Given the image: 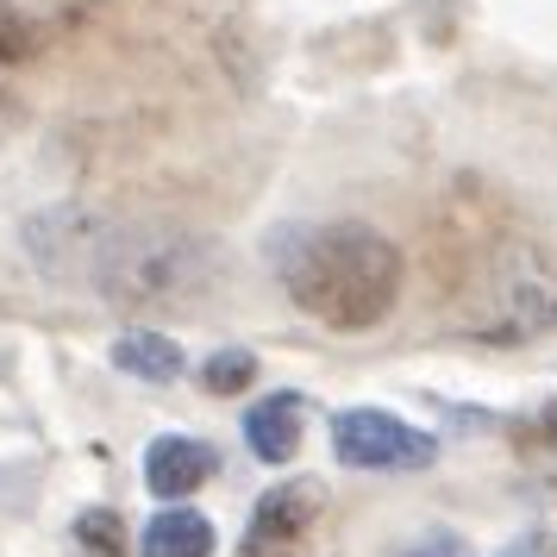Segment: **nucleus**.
Wrapping results in <instances>:
<instances>
[{
	"mask_svg": "<svg viewBox=\"0 0 557 557\" xmlns=\"http://www.w3.org/2000/svg\"><path fill=\"white\" fill-rule=\"evenodd\" d=\"M220 282V245L195 232H107V251L95 263V288L126 313L157 307H195Z\"/></svg>",
	"mask_w": 557,
	"mask_h": 557,
	"instance_id": "7ed1b4c3",
	"label": "nucleus"
},
{
	"mask_svg": "<svg viewBox=\"0 0 557 557\" xmlns=\"http://www.w3.org/2000/svg\"><path fill=\"white\" fill-rule=\"evenodd\" d=\"M451 326L476 345H532L557 332V251L539 238H488L457 282Z\"/></svg>",
	"mask_w": 557,
	"mask_h": 557,
	"instance_id": "f03ea898",
	"label": "nucleus"
},
{
	"mask_svg": "<svg viewBox=\"0 0 557 557\" xmlns=\"http://www.w3.org/2000/svg\"><path fill=\"white\" fill-rule=\"evenodd\" d=\"M201 382L213 388V395H238V388H251L257 382V357L238 351V345H232V351H213L207 357V370H201Z\"/></svg>",
	"mask_w": 557,
	"mask_h": 557,
	"instance_id": "9b49d317",
	"label": "nucleus"
},
{
	"mask_svg": "<svg viewBox=\"0 0 557 557\" xmlns=\"http://www.w3.org/2000/svg\"><path fill=\"white\" fill-rule=\"evenodd\" d=\"M213 545H220V532L195 507H163L151 527L138 532V557H213Z\"/></svg>",
	"mask_w": 557,
	"mask_h": 557,
	"instance_id": "6e6552de",
	"label": "nucleus"
},
{
	"mask_svg": "<svg viewBox=\"0 0 557 557\" xmlns=\"http://www.w3.org/2000/svg\"><path fill=\"white\" fill-rule=\"evenodd\" d=\"M276 276L307 320L332 332H370L401 301L407 263L388 232L363 226V220H326V226L288 232Z\"/></svg>",
	"mask_w": 557,
	"mask_h": 557,
	"instance_id": "f257e3e1",
	"label": "nucleus"
},
{
	"mask_svg": "<svg viewBox=\"0 0 557 557\" xmlns=\"http://www.w3.org/2000/svg\"><path fill=\"white\" fill-rule=\"evenodd\" d=\"M213 470H220L213 445L207 438H188V432H163V438H151V451H145V482H151V495H163V502L195 495Z\"/></svg>",
	"mask_w": 557,
	"mask_h": 557,
	"instance_id": "423d86ee",
	"label": "nucleus"
},
{
	"mask_svg": "<svg viewBox=\"0 0 557 557\" xmlns=\"http://www.w3.org/2000/svg\"><path fill=\"white\" fill-rule=\"evenodd\" d=\"M113 363L138 382H176L182 376V345L176 338H163V332H120L113 338Z\"/></svg>",
	"mask_w": 557,
	"mask_h": 557,
	"instance_id": "1a4fd4ad",
	"label": "nucleus"
},
{
	"mask_svg": "<svg viewBox=\"0 0 557 557\" xmlns=\"http://www.w3.org/2000/svg\"><path fill=\"white\" fill-rule=\"evenodd\" d=\"M332 451L345 470H426L438 457V438L382 407H351L332 420Z\"/></svg>",
	"mask_w": 557,
	"mask_h": 557,
	"instance_id": "20e7f679",
	"label": "nucleus"
},
{
	"mask_svg": "<svg viewBox=\"0 0 557 557\" xmlns=\"http://www.w3.org/2000/svg\"><path fill=\"white\" fill-rule=\"evenodd\" d=\"M545 557H557V539H545Z\"/></svg>",
	"mask_w": 557,
	"mask_h": 557,
	"instance_id": "2eb2a0df",
	"label": "nucleus"
},
{
	"mask_svg": "<svg viewBox=\"0 0 557 557\" xmlns=\"http://www.w3.org/2000/svg\"><path fill=\"white\" fill-rule=\"evenodd\" d=\"M320 513H326V482H313V476L276 482L251 507V527H245L238 557H301L313 527H320Z\"/></svg>",
	"mask_w": 557,
	"mask_h": 557,
	"instance_id": "39448f33",
	"label": "nucleus"
},
{
	"mask_svg": "<svg viewBox=\"0 0 557 557\" xmlns=\"http://www.w3.org/2000/svg\"><path fill=\"white\" fill-rule=\"evenodd\" d=\"M245 445L263 463H288V457L301 451V395H263L245 413Z\"/></svg>",
	"mask_w": 557,
	"mask_h": 557,
	"instance_id": "0eeeda50",
	"label": "nucleus"
},
{
	"mask_svg": "<svg viewBox=\"0 0 557 557\" xmlns=\"http://www.w3.org/2000/svg\"><path fill=\"white\" fill-rule=\"evenodd\" d=\"M76 539H82V552H95V557H132L126 520H120L113 507H88L76 520Z\"/></svg>",
	"mask_w": 557,
	"mask_h": 557,
	"instance_id": "9d476101",
	"label": "nucleus"
},
{
	"mask_svg": "<svg viewBox=\"0 0 557 557\" xmlns=\"http://www.w3.org/2000/svg\"><path fill=\"white\" fill-rule=\"evenodd\" d=\"M532 426H539V438H545V445H557V401L545 407V413H539V420H532Z\"/></svg>",
	"mask_w": 557,
	"mask_h": 557,
	"instance_id": "4468645a",
	"label": "nucleus"
},
{
	"mask_svg": "<svg viewBox=\"0 0 557 557\" xmlns=\"http://www.w3.org/2000/svg\"><path fill=\"white\" fill-rule=\"evenodd\" d=\"M407 557H470V552H463V539H426V545H413Z\"/></svg>",
	"mask_w": 557,
	"mask_h": 557,
	"instance_id": "ddd939ff",
	"label": "nucleus"
},
{
	"mask_svg": "<svg viewBox=\"0 0 557 557\" xmlns=\"http://www.w3.org/2000/svg\"><path fill=\"white\" fill-rule=\"evenodd\" d=\"M32 51H38V26L13 0H0V63H26Z\"/></svg>",
	"mask_w": 557,
	"mask_h": 557,
	"instance_id": "f8f14e48",
	"label": "nucleus"
}]
</instances>
